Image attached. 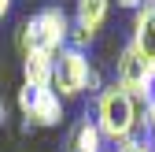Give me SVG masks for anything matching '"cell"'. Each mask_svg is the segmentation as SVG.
<instances>
[{
  "label": "cell",
  "mask_w": 155,
  "mask_h": 152,
  "mask_svg": "<svg viewBox=\"0 0 155 152\" xmlns=\"http://www.w3.org/2000/svg\"><path fill=\"white\" fill-rule=\"evenodd\" d=\"M92 123L100 126L104 141H114V145H118V141L133 137V130H137V123H140L137 100L114 82V85L100 89V97H96V119Z\"/></svg>",
  "instance_id": "obj_1"
},
{
  "label": "cell",
  "mask_w": 155,
  "mask_h": 152,
  "mask_svg": "<svg viewBox=\"0 0 155 152\" xmlns=\"http://www.w3.org/2000/svg\"><path fill=\"white\" fill-rule=\"evenodd\" d=\"M67 37H70V22H67V15L59 8H45V11H37L30 22L22 26V33H18V45H22V56L26 52H63L67 48Z\"/></svg>",
  "instance_id": "obj_2"
},
{
  "label": "cell",
  "mask_w": 155,
  "mask_h": 152,
  "mask_svg": "<svg viewBox=\"0 0 155 152\" xmlns=\"http://www.w3.org/2000/svg\"><path fill=\"white\" fill-rule=\"evenodd\" d=\"M18 108L26 115V126H59L63 123V100L55 89H33V85H22L18 89Z\"/></svg>",
  "instance_id": "obj_3"
},
{
  "label": "cell",
  "mask_w": 155,
  "mask_h": 152,
  "mask_svg": "<svg viewBox=\"0 0 155 152\" xmlns=\"http://www.w3.org/2000/svg\"><path fill=\"white\" fill-rule=\"evenodd\" d=\"M89 71H92V63L85 60V52H78V48H70V45H67L63 52H55L52 89H59V97H78V93H85Z\"/></svg>",
  "instance_id": "obj_4"
},
{
  "label": "cell",
  "mask_w": 155,
  "mask_h": 152,
  "mask_svg": "<svg viewBox=\"0 0 155 152\" xmlns=\"http://www.w3.org/2000/svg\"><path fill=\"white\" fill-rule=\"evenodd\" d=\"M133 48L140 52V60L148 63L151 78H155V0H148V4L137 11V19H133Z\"/></svg>",
  "instance_id": "obj_5"
},
{
  "label": "cell",
  "mask_w": 155,
  "mask_h": 152,
  "mask_svg": "<svg viewBox=\"0 0 155 152\" xmlns=\"http://www.w3.org/2000/svg\"><path fill=\"white\" fill-rule=\"evenodd\" d=\"M22 74H26V85H33V89H52L55 56H48V52H26L22 56Z\"/></svg>",
  "instance_id": "obj_6"
},
{
  "label": "cell",
  "mask_w": 155,
  "mask_h": 152,
  "mask_svg": "<svg viewBox=\"0 0 155 152\" xmlns=\"http://www.w3.org/2000/svg\"><path fill=\"white\" fill-rule=\"evenodd\" d=\"M107 11H111V0H78V22L74 26L96 37V30L107 22Z\"/></svg>",
  "instance_id": "obj_7"
},
{
  "label": "cell",
  "mask_w": 155,
  "mask_h": 152,
  "mask_svg": "<svg viewBox=\"0 0 155 152\" xmlns=\"http://www.w3.org/2000/svg\"><path fill=\"white\" fill-rule=\"evenodd\" d=\"M74 152H104V134H100V126L96 123H81L78 126V134H74Z\"/></svg>",
  "instance_id": "obj_8"
},
{
  "label": "cell",
  "mask_w": 155,
  "mask_h": 152,
  "mask_svg": "<svg viewBox=\"0 0 155 152\" xmlns=\"http://www.w3.org/2000/svg\"><path fill=\"white\" fill-rule=\"evenodd\" d=\"M148 145L144 141H137V137H126V141H118V152H144Z\"/></svg>",
  "instance_id": "obj_9"
},
{
  "label": "cell",
  "mask_w": 155,
  "mask_h": 152,
  "mask_svg": "<svg viewBox=\"0 0 155 152\" xmlns=\"http://www.w3.org/2000/svg\"><path fill=\"white\" fill-rule=\"evenodd\" d=\"M144 123H148V134H151V148H155V100L148 104V111H144Z\"/></svg>",
  "instance_id": "obj_10"
},
{
  "label": "cell",
  "mask_w": 155,
  "mask_h": 152,
  "mask_svg": "<svg viewBox=\"0 0 155 152\" xmlns=\"http://www.w3.org/2000/svg\"><path fill=\"white\" fill-rule=\"evenodd\" d=\"M85 89H89V93H100V71H96V67L89 71V82H85Z\"/></svg>",
  "instance_id": "obj_11"
},
{
  "label": "cell",
  "mask_w": 155,
  "mask_h": 152,
  "mask_svg": "<svg viewBox=\"0 0 155 152\" xmlns=\"http://www.w3.org/2000/svg\"><path fill=\"white\" fill-rule=\"evenodd\" d=\"M118 8H133V11H140L144 0H118Z\"/></svg>",
  "instance_id": "obj_12"
},
{
  "label": "cell",
  "mask_w": 155,
  "mask_h": 152,
  "mask_svg": "<svg viewBox=\"0 0 155 152\" xmlns=\"http://www.w3.org/2000/svg\"><path fill=\"white\" fill-rule=\"evenodd\" d=\"M8 8H11V0H0V19L8 15Z\"/></svg>",
  "instance_id": "obj_13"
},
{
  "label": "cell",
  "mask_w": 155,
  "mask_h": 152,
  "mask_svg": "<svg viewBox=\"0 0 155 152\" xmlns=\"http://www.w3.org/2000/svg\"><path fill=\"white\" fill-rule=\"evenodd\" d=\"M4 115H8V108H4V100H0V126H4Z\"/></svg>",
  "instance_id": "obj_14"
},
{
  "label": "cell",
  "mask_w": 155,
  "mask_h": 152,
  "mask_svg": "<svg viewBox=\"0 0 155 152\" xmlns=\"http://www.w3.org/2000/svg\"><path fill=\"white\" fill-rule=\"evenodd\" d=\"M144 152H155V148H144Z\"/></svg>",
  "instance_id": "obj_15"
},
{
  "label": "cell",
  "mask_w": 155,
  "mask_h": 152,
  "mask_svg": "<svg viewBox=\"0 0 155 152\" xmlns=\"http://www.w3.org/2000/svg\"><path fill=\"white\" fill-rule=\"evenodd\" d=\"M104 152H107V148H104Z\"/></svg>",
  "instance_id": "obj_16"
}]
</instances>
